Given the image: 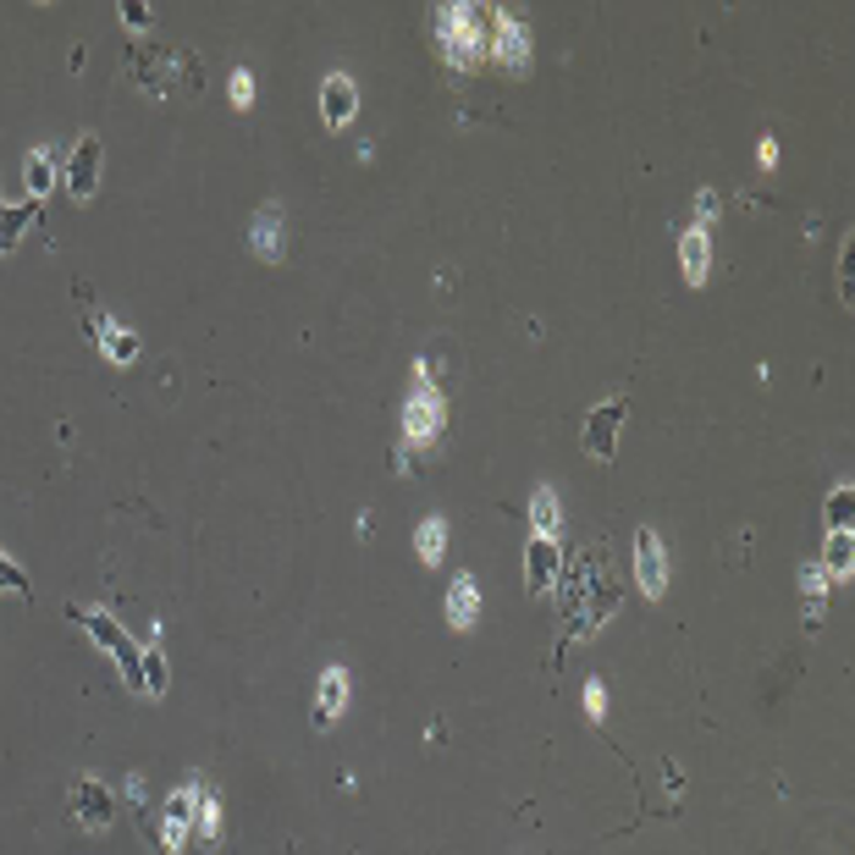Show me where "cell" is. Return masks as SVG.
<instances>
[{"label": "cell", "instance_id": "6da1fadb", "mask_svg": "<svg viewBox=\"0 0 855 855\" xmlns=\"http://www.w3.org/2000/svg\"><path fill=\"white\" fill-rule=\"evenodd\" d=\"M127 77L149 100H178V95H199L205 89V61L188 45H138L127 50Z\"/></svg>", "mask_w": 855, "mask_h": 855}, {"label": "cell", "instance_id": "7a4b0ae2", "mask_svg": "<svg viewBox=\"0 0 855 855\" xmlns=\"http://www.w3.org/2000/svg\"><path fill=\"white\" fill-rule=\"evenodd\" d=\"M613 608H619V579L608 574L602 552H590V558L569 563V596H563V630H569L574 640H585V635H596V630H602V624L613 619Z\"/></svg>", "mask_w": 855, "mask_h": 855}, {"label": "cell", "instance_id": "3957f363", "mask_svg": "<svg viewBox=\"0 0 855 855\" xmlns=\"http://www.w3.org/2000/svg\"><path fill=\"white\" fill-rule=\"evenodd\" d=\"M437 34L453 66H480L491 56V34H497V12L491 7H448L437 12Z\"/></svg>", "mask_w": 855, "mask_h": 855}, {"label": "cell", "instance_id": "277c9868", "mask_svg": "<svg viewBox=\"0 0 855 855\" xmlns=\"http://www.w3.org/2000/svg\"><path fill=\"white\" fill-rule=\"evenodd\" d=\"M442 414H448V403H442L437 381L414 376V392L403 398V437H408V442H431V437H442Z\"/></svg>", "mask_w": 855, "mask_h": 855}, {"label": "cell", "instance_id": "5b68a950", "mask_svg": "<svg viewBox=\"0 0 855 855\" xmlns=\"http://www.w3.org/2000/svg\"><path fill=\"white\" fill-rule=\"evenodd\" d=\"M199 795H205V784H183V790L166 795V806H160V850H166V855H183L188 828H194V811H199Z\"/></svg>", "mask_w": 855, "mask_h": 855}, {"label": "cell", "instance_id": "8992f818", "mask_svg": "<svg viewBox=\"0 0 855 855\" xmlns=\"http://www.w3.org/2000/svg\"><path fill=\"white\" fill-rule=\"evenodd\" d=\"M619 425H624V398H608V403L590 408L579 442H585V453H590L596 464H613V453H619Z\"/></svg>", "mask_w": 855, "mask_h": 855}, {"label": "cell", "instance_id": "52a82bcc", "mask_svg": "<svg viewBox=\"0 0 855 855\" xmlns=\"http://www.w3.org/2000/svg\"><path fill=\"white\" fill-rule=\"evenodd\" d=\"M100 166H106V144L95 133H83L72 144V160H66V194L72 199H89L100 188Z\"/></svg>", "mask_w": 855, "mask_h": 855}, {"label": "cell", "instance_id": "ba28073f", "mask_svg": "<svg viewBox=\"0 0 855 855\" xmlns=\"http://www.w3.org/2000/svg\"><path fill=\"white\" fill-rule=\"evenodd\" d=\"M66 806H72V822H77V828H95V833L111 828V817H117V801H111V790H106L100 779H77Z\"/></svg>", "mask_w": 855, "mask_h": 855}, {"label": "cell", "instance_id": "9c48e42d", "mask_svg": "<svg viewBox=\"0 0 855 855\" xmlns=\"http://www.w3.org/2000/svg\"><path fill=\"white\" fill-rule=\"evenodd\" d=\"M354 111H359L354 77H349V72H331V77L320 83V117H326V127H331V133H337V127H349Z\"/></svg>", "mask_w": 855, "mask_h": 855}, {"label": "cell", "instance_id": "30bf717a", "mask_svg": "<svg viewBox=\"0 0 855 855\" xmlns=\"http://www.w3.org/2000/svg\"><path fill=\"white\" fill-rule=\"evenodd\" d=\"M248 248H254V260H266V266L282 260V205L277 199L248 216Z\"/></svg>", "mask_w": 855, "mask_h": 855}, {"label": "cell", "instance_id": "8fae6325", "mask_svg": "<svg viewBox=\"0 0 855 855\" xmlns=\"http://www.w3.org/2000/svg\"><path fill=\"white\" fill-rule=\"evenodd\" d=\"M486 61H502V66H513V72H525V61H530V34H525L520 17L497 12V34H491V56H486Z\"/></svg>", "mask_w": 855, "mask_h": 855}, {"label": "cell", "instance_id": "7c38bea8", "mask_svg": "<svg viewBox=\"0 0 855 855\" xmlns=\"http://www.w3.org/2000/svg\"><path fill=\"white\" fill-rule=\"evenodd\" d=\"M558 579H563V552H558V541H547V536H530V547H525V585L547 596Z\"/></svg>", "mask_w": 855, "mask_h": 855}, {"label": "cell", "instance_id": "4fadbf2b", "mask_svg": "<svg viewBox=\"0 0 855 855\" xmlns=\"http://www.w3.org/2000/svg\"><path fill=\"white\" fill-rule=\"evenodd\" d=\"M635 579H640L646 596H662V590H668V563H662L657 530H635Z\"/></svg>", "mask_w": 855, "mask_h": 855}, {"label": "cell", "instance_id": "5bb4252c", "mask_svg": "<svg viewBox=\"0 0 855 855\" xmlns=\"http://www.w3.org/2000/svg\"><path fill=\"white\" fill-rule=\"evenodd\" d=\"M442 619H448V630H459V635H464V630L480 619V585H475V574H459V579L448 585Z\"/></svg>", "mask_w": 855, "mask_h": 855}, {"label": "cell", "instance_id": "9a60e30c", "mask_svg": "<svg viewBox=\"0 0 855 855\" xmlns=\"http://www.w3.org/2000/svg\"><path fill=\"white\" fill-rule=\"evenodd\" d=\"M89 337L100 342V354H106L111 365H133V359H138V337H133L127 326H117L111 315H95V326H89Z\"/></svg>", "mask_w": 855, "mask_h": 855}, {"label": "cell", "instance_id": "2e32d148", "mask_svg": "<svg viewBox=\"0 0 855 855\" xmlns=\"http://www.w3.org/2000/svg\"><path fill=\"white\" fill-rule=\"evenodd\" d=\"M66 619L89 630V640H95L100 651H111V657H117V651L127 646V630H122V624H117L111 613H100V608H66Z\"/></svg>", "mask_w": 855, "mask_h": 855}, {"label": "cell", "instance_id": "e0dca14e", "mask_svg": "<svg viewBox=\"0 0 855 855\" xmlns=\"http://www.w3.org/2000/svg\"><path fill=\"white\" fill-rule=\"evenodd\" d=\"M349 701V668H326L320 673V691H315V729H331V718Z\"/></svg>", "mask_w": 855, "mask_h": 855}, {"label": "cell", "instance_id": "ac0fdd59", "mask_svg": "<svg viewBox=\"0 0 855 855\" xmlns=\"http://www.w3.org/2000/svg\"><path fill=\"white\" fill-rule=\"evenodd\" d=\"M39 210H45V199H23V205H7V199H0V254H12V248L23 243V232L39 221Z\"/></svg>", "mask_w": 855, "mask_h": 855}, {"label": "cell", "instance_id": "d6986e66", "mask_svg": "<svg viewBox=\"0 0 855 855\" xmlns=\"http://www.w3.org/2000/svg\"><path fill=\"white\" fill-rule=\"evenodd\" d=\"M679 260H684V277L696 288L707 282V266H712V243H707V227H684L679 232Z\"/></svg>", "mask_w": 855, "mask_h": 855}, {"label": "cell", "instance_id": "ffe728a7", "mask_svg": "<svg viewBox=\"0 0 855 855\" xmlns=\"http://www.w3.org/2000/svg\"><path fill=\"white\" fill-rule=\"evenodd\" d=\"M817 569H822L828 579H850V569H855V536H850V530H828Z\"/></svg>", "mask_w": 855, "mask_h": 855}, {"label": "cell", "instance_id": "44dd1931", "mask_svg": "<svg viewBox=\"0 0 855 855\" xmlns=\"http://www.w3.org/2000/svg\"><path fill=\"white\" fill-rule=\"evenodd\" d=\"M822 520H828V530H850V525H855V486H850V480H839V486L828 491Z\"/></svg>", "mask_w": 855, "mask_h": 855}, {"label": "cell", "instance_id": "7402d4cb", "mask_svg": "<svg viewBox=\"0 0 855 855\" xmlns=\"http://www.w3.org/2000/svg\"><path fill=\"white\" fill-rule=\"evenodd\" d=\"M558 520H563V513H558V491L541 486V491L530 497V525H536V536L552 541V536H558Z\"/></svg>", "mask_w": 855, "mask_h": 855}, {"label": "cell", "instance_id": "603a6c76", "mask_svg": "<svg viewBox=\"0 0 855 855\" xmlns=\"http://www.w3.org/2000/svg\"><path fill=\"white\" fill-rule=\"evenodd\" d=\"M171 691V662H166V651L160 646H144V696H166Z\"/></svg>", "mask_w": 855, "mask_h": 855}, {"label": "cell", "instance_id": "cb8c5ba5", "mask_svg": "<svg viewBox=\"0 0 855 855\" xmlns=\"http://www.w3.org/2000/svg\"><path fill=\"white\" fill-rule=\"evenodd\" d=\"M414 547H419V563H442V552H448V525L442 520H425L419 525V536H414Z\"/></svg>", "mask_w": 855, "mask_h": 855}, {"label": "cell", "instance_id": "d4e9b609", "mask_svg": "<svg viewBox=\"0 0 855 855\" xmlns=\"http://www.w3.org/2000/svg\"><path fill=\"white\" fill-rule=\"evenodd\" d=\"M23 178H28V194H34V199H45V194H50V183H56V160L34 149V155L23 160Z\"/></svg>", "mask_w": 855, "mask_h": 855}, {"label": "cell", "instance_id": "484cf974", "mask_svg": "<svg viewBox=\"0 0 855 855\" xmlns=\"http://www.w3.org/2000/svg\"><path fill=\"white\" fill-rule=\"evenodd\" d=\"M0 590H7V596H17V602H28V596H34V579H28V574H23V569L7 558V552H0Z\"/></svg>", "mask_w": 855, "mask_h": 855}, {"label": "cell", "instance_id": "4316f807", "mask_svg": "<svg viewBox=\"0 0 855 855\" xmlns=\"http://www.w3.org/2000/svg\"><path fill=\"white\" fill-rule=\"evenodd\" d=\"M194 822H199V833H205V839H221V801H216L210 790L199 795V811H194Z\"/></svg>", "mask_w": 855, "mask_h": 855}, {"label": "cell", "instance_id": "83f0119b", "mask_svg": "<svg viewBox=\"0 0 855 855\" xmlns=\"http://www.w3.org/2000/svg\"><path fill=\"white\" fill-rule=\"evenodd\" d=\"M602 712H608V684H602V679H590V684H585V718H590V723H602Z\"/></svg>", "mask_w": 855, "mask_h": 855}, {"label": "cell", "instance_id": "f1b7e54d", "mask_svg": "<svg viewBox=\"0 0 855 855\" xmlns=\"http://www.w3.org/2000/svg\"><path fill=\"white\" fill-rule=\"evenodd\" d=\"M232 106H237V111H248V106H254V72H248V66H237V72H232Z\"/></svg>", "mask_w": 855, "mask_h": 855}, {"label": "cell", "instance_id": "f546056e", "mask_svg": "<svg viewBox=\"0 0 855 855\" xmlns=\"http://www.w3.org/2000/svg\"><path fill=\"white\" fill-rule=\"evenodd\" d=\"M850 266H855V243L844 237V248H839V298L850 304Z\"/></svg>", "mask_w": 855, "mask_h": 855}, {"label": "cell", "instance_id": "4dcf8cb0", "mask_svg": "<svg viewBox=\"0 0 855 855\" xmlns=\"http://www.w3.org/2000/svg\"><path fill=\"white\" fill-rule=\"evenodd\" d=\"M117 12H122V23H127V28H149V7H144V0H122Z\"/></svg>", "mask_w": 855, "mask_h": 855}, {"label": "cell", "instance_id": "1f68e13d", "mask_svg": "<svg viewBox=\"0 0 855 855\" xmlns=\"http://www.w3.org/2000/svg\"><path fill=\"white\" fill-rule=\"evenodd\" d=\"M712 216H718V194H712V188H701V194H696V227H707Z\"/></svg>", "mask_w": 855, "mask_h": 855}, {"label": "cell", "instance_id": "d6a6232c", "mask_svg": "<svg viewBox=\"0 0 855 855\" xmlns=\"http://www.w3.org/2000/svg\"><path fill=\"white\" fill-rule=\"evenodd\" d=\"M756 160H761V166H779V138H761V149H756Z\"/></svg>", "mask_w": 855, "mask_h": 855}]
</instances>
